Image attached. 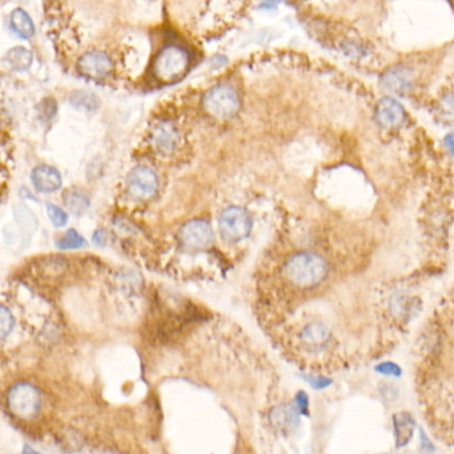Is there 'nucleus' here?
<instances>
[{
	"instance_id": "nucleus-1",
	"label": "nucleus",
	"mask_w": 454,
	"mask_h": 454,
	"mask_svg": "<svg viewBox=\"0 0 454 454\" xmlns=\"http://www.w3.org/2000/svg\"><path fill=\"white\" fill-rule=\"evenodd\" d=\"M189 63L188 51L179 46H167L155 59L153 75L163 83H172L184 76Z\"/></svg>"
},
{
	"instance_id": "nucleus-2",
	"label": "nucleus",
	"mask_w": 454,
	"mask_h": 454,
	"mask_svg": "<svg viewBox=\"0 0 454 454\" xmlns=\"http://www.w3.org/2000/svg\"><path fill=\"white\" fill-rule=\"evenodd\" d=\"M204 108L211 116L219 120L234 118L240 110L238 94L231 85H218L205 94Z\"/></svg>"
},
{
	"instance_id": "nucleus-3",
	"label": "nucleus",
	"mask_w": 454,
	"mask_h": 454,
	"mask_svg": "<svg viewBox=\"0 0 454 454\" xmlns=\"http://www.w3.org/2000/svg\"><path fill=\"white\" fill-rule=\"evenodd\" d=\"M7 406L19 419H33L40 410L42 397L34 385L19 383L8 390Z\"/></svg>"
},
{
	"instance_id": "nucleus-4",
	"label": "nucleus",
	"mask_w": 454,
	"mask_h": 454,
	"mask_svg": "<svg viewBox=\"0 0 454 454\" xmlns=\"http://www.w3.org/2000/svg\"><path fill=\"white\" fill-rule=\"evenodd\" d=\"M219 229L224 240L237 243L251 234L252 220L248 212L243 208L229 207L220 215Z\"/></svg>"
},
{
	"instance_id": "nucleus-5",
	"label": "nucleus",
	"mask_w": 454,
	"mask_h": 454,
	"mask_svg": "<svg viewBox=\"0 0 454 454\" xmlns=\"http://www.w3.org/2000/svg\"><path fill=\"white\" fill-rule=\"evenodd\" d=\"M159 188L157 175L148 167H136L127 177L128 195L135 200H147Z\"/></svg>"
},
{
	"instance_id": "nucleus-6",
	"label": "nucleus",
	"mask_w": 454,
	"mask_h": 454,
	"mask_svg": "<svg viewBox=\"0 0 454 454\" xmlns=\"http://www.w3.org/2000/svg\"><path fill=\"white\" fill-rule=\"evenodd\" d=\"M215 240L211 225L204 220L188 221L180 231V241L188 251H202Z\"/></svg>"
},
{
	"instance_id": "nucleus-7",
	"label": "nucleus",
	"mask_w": 454,
	"mask_h": 454,
	"mask_svg": "<svg viewBox=\"0 0 454 454\" xmlns=\"http://www.w3.org/2000/svg\"><path fill=\"white\" fill-rule=\"evenodd\" d=\"M78 67L80 73L87 78L101 79L111 72L112 62L104 52L91 51L80 58Z\"/></svg>"
},
{
	"instance_id": "nucleus-8",
	"label": "nucleus",
	"mask_w": 454,
	"mask_h": 454,
	"mask_svg": "<svg viewBox=\"0 0 454 454\" xmlns=\"http://www.w3.org/2000/svg\"><path fill=\"white\" fill-rule=\"evenodd\" d=\"M376 120L381 127L387 130L399 128L404 124V107L393 98H384L377 104Z\"/></svg>"
},
{
	"instance_id": "nucleus-9",
	"label": "nucleus",
	"mask_w": 454,
	"mask_h": 454,
	"mask_svg": "<svg viewBox=\"0 0 454 454\" xmlns=\"http://www.w3.org/2000/svg\"><path fill=\"white\" fill-rule=\"evenodd\" d=\"M413 72L404 66L390 68L383 75L381 85L383 87L396 95H405L413 87Z\"/></svg>"
},
{
	"instance_id": "nucleus-10",
	"label": "nucleus",
	"mask_w": 454,
	"mask_h": 454,
	"mask_svg": "<svg viewBox=\"0 0 454 454\" xmlns=\"http://www.w3.org/2000/svg\"><path fill=\"white\" fill-rule=\"evenodd\" d=\"M180 141V134L176 127L169 121L159 123L152 131V143L156 150L169 155L176 150Z\"/></svg>"
},
{
	"instance_id": "nucleus-11",
	"label": "nucleus",
	"mask_w": 454,
	"mask_h": 454,
	"mask_svg": "<svg viewBox=\"0 0 454 454\" xmlns=\"http://www.w3.org/2000/svg\"><path fill=\"white\" fill-rule=\"evenodd\" d=\"M31 180L35 188L42 193H52L62 186V176L58 169L50 166H39L33 171Z\"/></svg>"
},
{
	"instance_id": "nucleus-12",
	"label": "nucleus",
	"mask_w": 454,
	"mask_h": 454,
	"mask_svg": "<svg viewBox=\"0 0 454 454\" xmlns=\"http://www.w3.org/2000/svg\"><path fill=\"white\" fill-rule=\"evenodd\" d=\"M270 420L277 429L286 430L296 424V412L290 405H280L274 408L270 414Z\"/></svg>"
},
{
	"instance_id": "nucleus-13",
	"label": "nucleus",
	"mask_w": 454,
	"mask_h": 454,
	"mask_svg": "<svg viewBox=\"0 0 454 454\" xmlns=\"http://www.w3.org/2000/svg\"><path fill=\"white\" fill-rule=\"evenodd\" d=\"M6 64L15 71H26L33 64V53L24 47H15L6 55Z\"/></svg>"
},
{
	"instance_id": "nucleus-14",
	"label": "nucleus",
	"mask_w": 454,
	"mask_h": 454,
	"mask_svg": "<svg viewBox=\"0 0 454 454\" xmlns=\"http://www.w3.org/2000/svg\"><path fill=\"white\" fill-rule=\"evenodd\" d=\"M11 27L14 33L23 39H30L35 33L33 19L23 10H15L11 15Z\"/></svg>"
},
{
	"instance_id": "nucleus-15",
	"label": "nucleus",
	"mask_w": 454,
	"mask_h": 454,
	"mask_svg": "<svg viewBox=\"0 0 454 454\" xmlns=\"http://www.w3.org/2000/svg\"><path fill=\"white\" fill-rule=\"evenodd\" d=\"M64 204L73 215H83L89 208V200L83 192L72 189L64 195Z\"/></svg>"
},
{
	"instance_id": "nucleus-16",
	"label": "nucleus",
	"mask_w": 454,
	"mask_h": 454,
	"mask_svg": "<svg viewBox=\"0 0 454 454\" xmlns=\"http://www.w3.org/2000/svg\"><path fill=\"white\" fill-rule=\"evenodd\" d=\"M71 104L78 108V110H82V111H95L99 105V101L98 98L91 94V92H87V91H78V92H73L71 95Z\"/></svg>"
},
{
	"instance_id": "nucleus-17",
	"label": "nucleus",
	"mask_w": 454,
	"mask_h": 454,
	"mask_svg": "<svg viewBox=\"0 0 454 454\" xmlns=\"http://www.w3.org/2000/svg\"><path fill=\"white\" fill-rule=\"evenodd\" d=\"M85 245V238L73 229H69L67 234L63 236V238L58 241V247L60 250H78Z\"/></svg>"
},
{
	"instance_id": "nucleus-18",
	"label": "nucleus",
	"mask_w": 454,
	"mask_h": 454,
	"mask_svg": "<svg viewBox=\"0 0 454 454\" xmlns=\"http://www.w3.org/2000/svg\"><path fill=\"white\" fill-rule=\"evenodd\" d=\"M15 326V319L12 313L3 305L1 306V313H0V335L3 338H7V336L12 332Z\"/></svg>"
},
{
	"instance_id": "nucleus-19",
	"label": "nucleus",
	"mask_w": 454,
	"mask_h": 454,
	"mask_svg": "<svg viewBox=\"0 0 454 454\" xmlns=\"http://www.w3.org/2000/svg\"><path fill=\"white\" fill-rule=\"evenodd\" d=\"M47 213H49L51 221H52V224H53L55 227L60 228V227H64V225L67 224V212H64V211H63L62 208H59L58 205L49 202V204H47Z\"/></svg>"
},
{
	"instance_id": "nucleus-20",
	"label": "nucleus",
	"mask_w": 454,
	"mask_h": 454,
	"mask_svg": "<svg viewBox=\"0 0 454 454\" xmlns=\"http://www.w3.org/2000/svg\"><path fill=\"white\" fill-rule=\"evenodd\" d=\"M444 143H445L446 148L452 152V153H454V132L453 134H449V135L446 136L445 140H444Z\"/></svg>"
},
{
	"instance_id": "nucleus-21",
	"label": "nucleus",
	"mask_w": 454,
	"mask_h": 454,
	"mask_svg": "<svg viewBox=\"0 0 454 454\" xmlns=\"http://www.w3.org/2000/svg\"><path fill=\"white\" fill-rule=\"evenodd\" d=\"M264 1V6L265 7H273L274 4H277L279 0H263Z\"/></svg>"
}]
</instances>
